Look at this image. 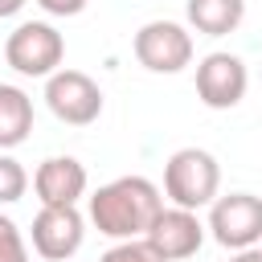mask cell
Masks as SVG:
<instances>
[{
    "label": "cell",
    "mask_w": 262,
    "mask_h": 262,
    "mask_svg": "<svg viewBox=\"0 0 262 262\" xmlns=\"http://www.w3.org/2000/svg\"><path fill=\"white\" fill-rule=\"evenodd\" d=\"M86 237V221L78 213V205H41V213L33 217V250L45 262H66L82 250Z\"/></svg>",
    "instance_id": "8"
},
{
    "label": "cell",
    "mask_w": 262,
    "mask_h": 262,
    "mask_svg": "<svg viewBox=\"0 0 262 262\" xmlns=\"http://www.w3.org/2000/svg\"><path fill=\"white\" fill-rule=\"evenodd\" d=\"M250 70L237 53H209L196 66V98L209 111H233L246 98Z\"/></svg>",
    "instance_id": "7"
},
{
    "label": "cell",
    "mask_w": 262,
    "mask_h": 262,
    "mask_svg": "<svg viewBox=\"0 0 262 262\" xmlns=\"http://www.w3.org/2000/svg\"><path fill=\"white\" fill-rule=\"evenodd\" d=\"M188 12V25L205 37H225L242 25L246 16V0H188L184 4Z\"/></svg>",
    "instance_id": "11"
},
{
    "label": "cell",
    "mask_w": 262,
    "mask_h": 262,
    "mask_svg": "<svg viewBox=\"0 0 262 262\" xmlns=\"http://www.w3.org/2000/svg\"><path fill=\"white\" fill-rule=\"evenodd\" d=\"M0 262H29V246L16 229V221L4 213H0Z\"/></svg>",
    "instance_id": "15"
},
{
    "label": "cell",
    "mask_w": 262,
    "mask_h": 262,
    "mask_svg": "<svg viewBox=\"0 0 262 262\" xmlns=\"http://www.w3.org/2000/svg\"><path fill=\"white\" fill-rule=\"evenodd\" d=\"M61 57H66V41L45 20H25L4 41V61L25 78H49L53 70H61Z\"/></svg>",
    "instance_id": "3"
},
{
    "label": "cell",
    "mask_w": 262,
    "mask_h": 262,
    "mask_svg": "<svg viewBox=\"0 0 262 262\" xmlns=\"http://www.w3.org/2000/svg\"><path fill=\"white\" fill-rule=\"evenodd\" d=\"M45 106L70 127H90L102 115V90L82 70H53L45 78Z\"/></svg>",
    "instance_id": "5"
},
{
    "label": "cell",
    "mask_w": 262,
    "mask_h": 262,
    "mask_svg": "<svg viewBox=\"0 0 262 262\" xmlns=\"http://www.w3.org/2000/svg\"><path fill=\"white\" fill-rule=\"evenodd\" d=\"M86 184L90 176L74 156H49L33 172V192L41 205H78L86 196Z\"/></svg>",
    "instance_id": "10"
},
{
    "label": "cell",
    "mask_w": 262,
    "mask_h": 262,
    "mask_svg": "<svg viewBox=\"0 0 262 262\" xmlns=\"http://www.w3.org/2000/svg\"><path fill=\"white\" fill-rule=\"evenodd\" d=\"M160 209H164V196L147 176H119V180L94 188V196H90L94 229L115 237V242L143 237Z\"/></svg>",
    "instance_id": "1"
},
{
    "label": "cell",
    "mask_w": 262,
    "mask_h": 262,
    "mask_svg": "<svg viewBox=\"0 0 262 262\" xmlns=\"http://www.w3.org/2000/svg\"><path fill=\"white\" fill-rule=\"evenodd\" d=\"M25 188H29L25 168H20L12 156H4V151H0V205H16V201L25 196Z\"/></svg>",
    "instance_id": "13"
},
{
    "label": "cell",
    "mask_w": 262,
    "mask_h": 262,
    "mask_svg": "<svg viewBox=\"0 0 262 262\" xmlns=\"http://www.w3.org/2000/svg\"><path fill=\"white\" fill-rule=\"evenodd\" d=\"M213 242L225 250H250L262 242V196L254 192H229V196H213L209 205V225Z\"/></svg>",
    "instance_id": "4"
},
{
    "label": "cell",
    "mask_w": 262,
    "mask_h": 262,
    "mask_svg": "<svg viewBox=\"0 0 262 262\" xmlns=\"http://www.w3.org/2000/svg\"><path fill=\"white\" fill-rule=\"evenodd\" d=\"M143 237H147V246H151L164 262H180V258H192V254L201 250L205 225H201V217H196L192 209L172 205V209H160V213H156V221L147 225Z\"/></svg>",
    "instance_id": "9"
},
{
    "label": "cell",
    "mask_w": 262,
    "mask_h": 262,
    "mask_svg": "<svg viewBox=\"0 0 262 262\" xmlns=\"http://www.w3.org/2000/svg\"><path fill=\"white\" fill-rule=\"evenodd\" d=\"M37 4H41L49 16H78L90 0H37Z\"/></svg>",
    "instance_id": "16"
},
{
    "label": "cell",
    "mask_w": 262,
    "mask_h": 262,
    "mask_svg": "<svg viewBox=\"0 0 262 262\" xmlns=\"http://www.w3.org/2000/svg\"><path fill=\"white\" fill-rule=\"evenodd\" d=\"M33 131V98L20 86L0 82V151L25 143Z\"/></svg>",
    "instance_id": "12"
},
{
    "label": "cell",
    "mask_w": 262,
    "mask_h": 262,
    "mask_svg": "<svg viewBox=\"0 0 262 262\" xmlns=\"http://www.w3.org/2000/svg\"><path fill=\"white\" fill-rule=\"evenodd\" d=\"M258 250H262V246H258Z\"/></svg>",
    "instance_id": "19"
},
{
    "label": "cell",
    "mask_w": 262,
    "mask_h": 262,
    "mask_svg": "<svg viewBox=\"0 0 262 262\" xmlns=\"http://www.w3.org/2000/svg\"><path fill=\"white\" fill-rule=\"evenodd\" d=\"M25 8V0H0V16H16Z\"/></svg>",
    "instance_id": "18"
},
{
    "label": "cell",
    "mask_w": 262,
    "mask_h": 262,
    "mask_svg": "<svg viewBox=\"0 0 262 262\" xmlns=\"http://www.w3.org/2000/svg\"><path fill=\"white\" fill-rule=\"evenodd\" d=\"M135 61L151 74H180L188 61H192V33L176 20H147L135 41Z\"/></svg>",
    "instance_id": "6"
},
{
    "label": "cell",
    "mask_w": 262,
    "mask_h": 262,
    "mask_svg": "<svg viewBox=\"0 0 262 262\" xmlns=\"http://www.w3.org/2000/svg\"><path fill=\"white\" fill-rule=\"evenodd\" d=\"M229 262H262V250H258V246H250V250H233Z\"/></svg>",
    "instance_id": "17"
},
{
    "label": "cell",
    "mask_w": 262,
    "mask_h": 262,
    "mask_svg": "<svg viewBox=\"0 0 262 262\" xmlns=\"http://www.w3.org/2000/svg\"><path fill=\"white\" fill-rule=\"evenodd\" d=\"M217 188H221V168L205 147H180V151L168 156V164H164V196L172 205L196 213V209L213 205Z\"/></svg>",
    "instance_id": "2"
},
{
    "label": "cell",
    "mask_w": 262,
    "mask_h": 262,
    "mask_svg": "<svg viewBox=\"0 0 262 262\" xmlns=\"http://www.w3.org/2000/svg\"><path fill=\"white\" fill-rule=\"evenodd\" d=\"M98 262H164V258L147 246V237H131V242H115Z\"/></svg>",
    "instance_id": "14"
}]
</instances>
